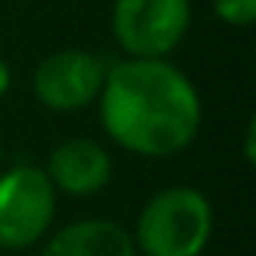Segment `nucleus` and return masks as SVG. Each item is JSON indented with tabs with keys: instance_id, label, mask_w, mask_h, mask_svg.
Returning a JSON list of instances; mask_svg holds the SVG:
<instances>
[{
	"instance_id": "nucleus-10",
	"label": "nucleus",
	"mask_w": 256,
	"mask_h": 256,
	"mask_svg": "<svg viewBox=\"0 0 256 256\" xmlns=\"http://www.w3.org/2000/svg\"><path fill=\"white\" fill-rule=\"evenodd\" d=\"M0 166H4V140H0Z\"/></svg>"
},
{
	"instance_id": "nucleus-2",
	"label": "nucleus",
	"mask_w": 256,
	"mask_h": 256,
	"mask_svg": "<svg viewBox=\"0 0 256 256\" xmlns=\"http://www.w3.org/2000/svg\"><path fill=\"white\" fill-rule=\"evenodd\" d=\"M214 230L211 201L188 185L156 192L136 218L130 234L136 253L143 256H201Z\"/></svg>"
},
{
	"instance_id": "nucleus-1",
	"label": "nucleus",
	"mask_w": 256,
	"mask_h": 256,
	"mask_svg": "<svg viewBox=\"0 0 256 256\" xmlns=\"http://www.w3.org/2000/svg\"><path fill=\"white\" fill-rule=\"evenodd\" d=\"M98 98L107 136L136 156L182 152L201 126L198 91L166 58H126L114 65Z\"/></svg>"
},
{
	"instance_id": "nucleus-3",
	"label": "nucleus",
	"mask_w": 256,
	"mask_h": 256,
	"mask_svg": "<svg viewBox=\"0 0 256 256\" xmlns=\"http://www.w3.org/2000/svg\"><path fill=\"white\" fill-rule=\"evenodd\" d=\"M56 218V188L39 166L0 172V250H26L49 234Z\"/></svg>"
},
{
	"instance_id": "nucleus-6",
	"label": "nucleus",
	"mask_w": 256,
	"mask_h": 256,
	"mask_svg": "<svg viewBox=\"0 0 256 256\" xmlns=\"http://www.w3.org/2000/svg\"><path fill=\"white\" fill-rule=\"evenodd\" d=\"M110 156L100 143L94 140H65L62 146H56L46 166L52 188L65 194H75V198H88V194H98L100 188H107L110 182Z\"/></svg>"
},
{
	"instance_id": "nucleus-7",
	"label": "nucleus",
	"mask_w": 256,
	"mask_h": 256,
	"mask_svg": "<svg viewBox=\"0 0 256 256\" xmlns=\"http://www.w3.org/2000/svg\"><path fill=\"white\" fill-rule=\"evenodd\" d=\"M39 256H136V246L117 220L84 218L56 230L42 244Z\"/></svg>"
},
{
	"instance_id": "nucleus-8",
	"label": "nucleus",
	"mask_w": 256,
	"mask_h": 256,
	"mask_svg": "<svg viewBox=\"0 0 256 256\" xmlns=\"http://www.w3.org/2000/svg\"><path fill=\"white\" fill-rule=\"evenodd\" d=\"M214 13L230 26H250L256 20V0H214Z\"/></svg>"
},
{
	"instance_id": "nucleus-9",
	"label": "nucleus",
	"mask_w": 256,
	"mask_h": 256,
	"mask_svg": "<svg viewBox=\"0 0 256 256\" xmlns=\"http://www.w3.org/2000/svg\"><path fill=\"white\" fill-rule=\"evenodd\" d=\"M6 88H10V68H6V62L0 58V98L6 94Z\"/></svg>"
},
{
	"instance_id": "nucleus-5",
	"label": "nucleus",
	"mask_w": 256,
	"mask_h": 256,
	"mask_svg": "<svg viewBox=\"0 0 256 256\" xmlns=\"http://www.w3.org/2000/svg\"><path fill=\"white\" fill-rule=\"evenodd\" d=\"M104 78L107 68L98 56H91L84 49H62L39 62L32 91H36L42 107L68 114L91 104L104 88Z\"/></svg>"
},
{
	"instance_id": "nucleus-4",
	"label": "nucleus",
	"mask_w": 256,
	"mask_h": 256,
	"mask_svg": "<svg viewBox=\"0 0 256 256\" xmlns=\"http://www.w3.org/2000/svg\"><path fill=\"white\" fill-rule=\"evenodd\" d=\"M114 39L133 58H162L182 42L192 6L188 0H117Z\"/></svg>"
}]
</instances>
